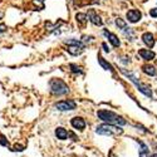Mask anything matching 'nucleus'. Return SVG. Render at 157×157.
Segmentation results:
<instances>
[{
	"label": "nucleus",
	"mask_w": 157,
	"mask_h": 157,
	"mask_svg": "<svg viewBox=\"0 0 157 157\" xmlns=\"http://www.w3.org/2000/svg\"><path fill=\"white\" fill-rule=\"evenodd\" d=\"M98 118L107 122L108 124H113V126H124L127 123V121L123 117L118 116L117 113L112 112V111H107V109H101L97 112Z\"/></svg>",
	"instance_id": "f257e3e1"
},
{
	"label": "nucleus",
	"mask_w": 157,
	"mask_h": 157,
	"mask_svg": "<svg viewBox=\"0 0 157 157\" xmlns=\"http://www.w3.org/2000/svg\"><path fill=\"white\" fill-rule=\"evenodd\" d=\"M50 92L53 94H58V96H62V94H67L69 92V87L65 84L64 81L62 79H57V78H54V79L50 81Z\"/></svg>",
	"instance_id": "f03ea898"
},
{
	"label": "nucleus",
	"mask_w": 157,
	"mask_h": 157,
	"mask_svg": "<svg viewBox=\"0 0 157 157\" xmlns=\"http://www.w3.org/2000/svg\"><path fill=\"white\" fill-rule=\"evenodd\" d=\"M96 132L98 135H103V136H113V135H121L123 132V129L118 126L104 123V124H101L96 128Z\"/></svg>",
	"instance_id": "7ed1b4c3"
},
{
	"label": "nucleus",
	"mask_w": 157,
	"mask_h": 157,
	"mask_svg": "<svg viewBox=\"0 0 157 157\" xmlns=\"http://www.w3.org/2000/svg\"><path fill=\"white\" fill-rule=\"evenodd\" d=\"M121 72L128 78V79H131V82H132L138 89H140V92L141 93H143V94H145V96H147V97H152V92H151V89L148 88V87H146L145 84H142L138 79H137V78H136V75L132 73V72H127L126 69H121Z\"/></svg>",
	"instance_id": "20e7f679"
},
{
	"label": "nucleus",
	"mask_w": 157,
	"mask_h": 157,
	"mask_svg": "<svg viewBox=\"0 0 157 157\" xmlns=\"http://www.w3.org/2000/svg\"><path fill=\"white\" fill-rule=\"evenodd\" d=\"M84 50V45L81 43V42H77L74 39H71L69 40V44L67 47V52L72 56H79L83 53Z\"/></svg>",
	"instance_id": "39448f33"
},
{
	"label": "nucleus",
	"mask_w": 157,
	"mask_h": 157,
	"mask_svg": "<svg viewBox=\"0 0 157 157\" xmlns=\"http://www.w3.org/2000/svg\"><path fill=\"white\" fill-rule=\"evenodd\" d=\"M54 107L58 111H73V109H75L77 104L74 101H60L54 104Z\"/></svg>",
	"instance_id": "423d86ee"
},
{
	"label": "nucleus",
	"mask_w": 157,
	"mask_h": 157,
	"mask_svg": "<svg viewBox=\"0 0 157 157\" xmlns=\"http://www.w3.org/2000/svg\"><path fill=\"white\" fill-rule=\"evenodd\" d=\"M116 24H117V27L121 28V30L126 34V36H128L131 40H132L133 36H135V35H133V32H132V29H131L129 27H127V24H126L121 18H117V19H116Z\"/></svg>",
	"instance_id": "0eeeda50"
},
{
	"label": "nucleus",
	"mask_w": 157,
	"mask_h": 157,
	"mask_svg": "<svg viewBox=\"0 0 157 157\" xmlns=\"http://www.w3.org/2000/svg\"><path fill=\"white\" fill-rule=\"evenodd\" d=\"M141 18H142V14H141V11H138V10H129V11H127V19L131 23H137Z\"/></svg>",
	"instance_id": "6e6552de"
},
{
	"label": "nucleus",
	"mask_w": 157,
	"mask_h": 157,
	"mask_svg": "<svg viewBox=\"0 0 157 157\" xmlns=\"http://www.w3.org/2000/svg\"><path fill=\"white\" fill-rule=\"evenodd\" d=\"M87 19H89L90 21H92L94 25H99V27H101V25L103 24V21H102V19L96 14V11L93 10V9H90L89 11H88V15H87Z\"/></svg>",
	"instance_id": "1a4fd4ad"
},
{
	"label": "nucleus",
	"mask_w": 157,
	"mask_h": 157,
	"mask_svg": "<svg viewBox=\"0 0 157 157\" xmlns=\"http://www.w3.org/2000/svg\"><path fill=\"white\" fill-rule=\"evenodd\" d=\"M71 123L75 129H81L82 131V129L86 128V122H84V120L82 118V117H74V118L71 121Z\"/></svg>",
	"instance_id": "9d476101"
},
{
	"label": "nucleus",
	"mask_w": 157,
	"mask_h": 157,
	"mask_svg": "<svg viewBox=\"0 0 157 157\" xmlns=\"http://www.w3.org/2000/svg\"><path fill=\"white\" fill-rule=\"evenodd\" d=\"M138 54H140V57H141L142 59H146V60H152V59L156 57L155 52L148 50V49H141V50L138 52Z\"/></svg>",
	"instance_id": "9b49d317"
},
{
	"label": "nucleus",
	"mask_w": 157,
	"mask_h": 157,
	"mask_svg": "<svg viewBox=\"0 0 157 157\" xmlns=\"http://www.w3.org/2000/svg\"><path fill=\"white\" fill-rule=\"evenodd\" d=\"M103 34L108 38V40L112 43V45H113V47H120V44H121V43H120V39L117 38V35H114L113 33H111V32H108V30H104V32H103Z\"/></svg>",
	"instance_id": "f8f14e48"
},
{
	"label": "nucleus",
	"mask_w": 157,
	"mask_h": 157,
	"mask_svg": "<svg viewBox=\"0 0 157 157\" xmlns=\"http://www.w3.org/2000/svg\"><path fill=\"white\" fill-rule=\"evenodd\" d=\"M142 40H143V43H145L148 48H152L155 45V39H153V35L151 33H143Z\"/></svg>",
	"instance_id": "ddd939ff"
},
{
	"label": "nucleus",
	"mask_w": 157,
	"mask_h": 157,
	"mask_svg": "<svg viewBox=\"0 0 157 157\" xmlns=\"http://www.w3.org/2000/svg\"><path fill=\"white\" fill-rule=\"evenodd\" d=\"M56 136H57L59 140H67L68 132H67V131H65L63 127H58V128L56 129Z\"/></svg>",
	"instance_id": "4468645a"
},
{
	"label": "nucleus",
	"mask_w": 157,
	"mask_h": 157,
	"mask_svg": "<svg viewBox=\"0 0 157 157\" xmlns=\"http://www.w3.org/2000/svg\"><path fill=\"white\" fill-rule=\"evenodd\" d=\"M138 145L141 146V150H140V157H148V147H147V145H145L143 142H141V141H138Z\"/></svg>",
	"instance_id": "2eb2a0df"
},
{
	"label": "nucleus",
	"mask_w": 157,
	"mask_h": 157,
	"mask_svg": "<svg viewBox=\"0 0 157 157\" xmlns=\"http://www.w3.org/2000/svg\"><path fill=\"white\" fill-rule=\"evenodd\" d=\"M98 62H99V64H101L102 67H103L104 69H106V71H109V72H112V73H113V71H114V69H113V67H112V65H111L108 62L104 60L101 56H98Z\"/></svg>",
	"instance_id": "dca6fc26"
},
{
	"label": "nucleus",
	"mask_w": 157,
	"mask_h": 157,
	"mask_svg": "<svg viewBox=\"0 0 157 157\" xmlns=\"http://www.w3.org/2000/svg\"><path fill=\"white\" fill-rule=\"evenodd\" d=\"M142 69H143V72H145L146 74H148V75H156V68L153 67V65H143L142 67Z\"/></svg>",
	"instance_id": "f3484780"
},
{
	"label": "nucleus",
	"mask_w": 157,
	"mask_h": 157,
	"mask_svg": "<svg viewBox=\"0 0 157 157\" xmlns=\"http://www.w3.org/2000/svg\"><path fill=\"white\" fill-rule=\"evenodd\" d=\"M75 19H77L78 23L82 24V25H84L86 21L88 20V19H87V15H86V14H82V13H78V14L75 15Z\"/></svg>",
	"instance_id": "a211bd4d"
},
{
	"label": "nucleus",
	"mask_w": 157,
	"mask_h": 157,
	"mask_svg": "<svg viewBox=\"0 0 157 157\" xmlns=\"http://www.w3.org/2000/svg\"><path fill=\"white\" fill-rule=\"evenodd\" d=\"M71 69H72L73 73H82L81 67H78L77 64H71Z\"/></svg>",
	"instance_id": "6ab92c4d"
},
{
	"label": "nucleus",
	"mask_w": 157,
	"mask_h": 157,
	"mask_svg": "<svg viewBox=\"0 0 157 157\" xmlns=\"http://www.w3.org/2000/svg\"><path fill=\"white\" fill-rule=\"evenodd\" d=\"M0 145H3V146H8V145H9L8 141H6V138H5L3 135H0Z\"/></svg>",
	"instance_id": "aec40b11"
},
{
	"label": "nucleus",
	"mask_w": 157,
	"mask_h": 157,
	"mask_svg": "<svg viewBox=\"0 0 157 157\" xmlns=\"http://www.w3.org/2000/svg\"><path fill=\"white\" fill-rule=\"evenodd\" d=\"M150 14H151V17L156 18V17H157V8H155V9H151V11H150Z\"/></svg>",
	"instance_id": "412c9836"
},
{
	"label": "nucleus",
	"mask_w": 157,
	"mask_h": 157,
	"mask_svg": "<svg viewBox=\"0 0 157 157\" xmlns=\"http://www.w3.org/2000/svg\"><path fill=\"white\" fill-rule=\"evenodd\" d=\"M23 150H24V147L20 146V145H15L14 146V151H23Z\"/></svg>",
	"instance_id": "4be33fe9"
},
{
	"label": "nucleus",
	"mask_w": 157,
	"mask_h": 157,
	"mask_svg": "<svg viewBox=\"0 0 157 157\" xmlns=\"http://www.w3.org/2000/svg\"><path fill=\"white\" fill-rule=\"evenodd\" d=\"M102 47H103L104 52H107V53H108V52H109V48L107 47V44H106V43H103V44H102Z\"/></svg>",
	"instance_id": "5701e85b"
},
{
	"label": "nucleus",
	"mask_w": 157,
	"mask_h": 157,
	"mask_svg": "<svg viewBox=\"0 0 157 157\" xmlns=\"http://www.w3.org/2000/svg\"><path fill=\"white\" fill-rule=\"evenodd\" d=\"M5 29H6V27H5L4 24L0 25V33H2V32H5Z\"/></svg>",
	"instance_id": "b1692460"
},
{
	"label": "nucleus",
	"mask_w": 157,
	"mask_h": 157,
	"mask_svg": "<svg viewBox=\"0 0 157 157\" xmlns=\"http://www.w3.org/2000/svg\"><path fill=\"white\" fill-rule=\"evenodd\" d=\"M151 157H157V153H153V155H152Z\"/></svg>",
	"instance_id": "393cba45"
}]
</instances>
